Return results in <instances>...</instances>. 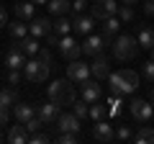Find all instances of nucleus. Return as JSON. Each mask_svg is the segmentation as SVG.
<instances>
[{
  "label": "nucleus",
  "instance_id": "nucleus-1",
  "mask_svg": "<svg viewBox=\"0 0 154 144\" xmlns=\"http://www.w3.org/2000/svg\"><path fill=\"white\" fill-rule=\"evenodd\" d=\"M108 83H110V93L113 95H131L134 90L139 88V72H134V70L110 72Z\"/></svg>",
  "mask_w": 154,
  "mask_h": 144
},
{
  "label": "nucleus",
  "instance_id": "nucleus-2",
  "mask_svg": "<svg viewBox=\"0 0 154 144\" xmlns=\"http://www.w3.org/2000/svg\"><path fill=\"white\" fill-rule=\"evenodd\" d=\"M49 100H54V103L59 105H72L77 100V93H75V85H72V80H54V83L49 85Z\"/></svg>",
  "mask_w": 154,
  "mask_h": 144
},
{
  "label": "nucleus",
  "instance_id": "nucleus-3",
  "mask_svg": "<svg viewBox=\"0 0 154 144\" xmlns=\"http://www.w3.org/2000/svg\"><path fill=\"white\" fill-rule=\"evenodd\" d=\"M139 52V41L136 36H128V33H121V36H116L113 39V57L121 62H128L134 59Z\"/></svg>",
  "mask_w": 154,
  "mask_h": 144
},
{
  "label": "nucleus",
  "instance_id": "nucleus-4",
  "mask_svg": "<svg viewBox=\"0 0 154 144\" xmlns=\"http://www.w3.org/2000/svg\"><path fill=\"white\" fill-rule=\"evenodd\" d=\"M49 67H51V64H46L44 59L33 57V59H28L26 64H23V75H26V80H28V83L38 85V83H44V80L49 77Z\"/></svg>",
  "mask_w": 154,
  "mask_h": 144
},
{
  "label": "nucleus",
  "instance_id": "nucleus-5",
  "mask_svg": "<svg viewBox=\"0 0 154 144\" xmlns=\"http://www.w3.org/2000/svg\"><path fill=\"white\" fill-rule=\"evenodd\" d=\"M57 49H59V54L64 57L67 62L80 59V54H82V46L77 44V39L72 36V33H67V36H59V44H57Z\"/></svg>",
  "mask_w": 154,
  "mask_h": 144
},
{
  "label": "nucleus",
  "instance_id": "nucleus-6",
  "mask_svg": "<svg viewBox=\"0 0 154 144\" xmlns=\"http://www.w3.org/2000/svg\"><path fill=\"white\" fill-rule=\"evenodd\" d=\"M59 113H62V105L54 103V100H46V103L36 105V116L44 121V126H54L57 118H59Z\"/></svg>",
  "mask_w": 154,
  "mask_h": 144
},
{
  "label": "nucleus",
  "instance_id": "nucleus-7",
  "mask_svg": "<svg viewBox=\"0 0 154 144\" xmlns=\"http://www.w3.org/2000/svg\"><path fill=\"white\" fill-rule=\"evenodd\" d=\"M67 77H69L72 83H77V85L88 83L90 80V64H85V62H80V59H72L69 64H67Z\"/></svg>",
  "mask_w": 154,
  "mask_h": 144
},
{
  "label": "nucleus",
  "instance_id": "nucleus-8",
  "mask_svg": "<svg viewBox=\"0 0 154 144\" xmlns=\"http://www.w3.org/2000/svg\"><path fill=\"white\" fill-rule=\"evenodd\" d=\"M131 116L136 118V121H141V124H146V121H152V116H154V105L149 103V100H141V98H134L131 103Z\"/></svg>",
  "mask_w": 154,
  "mask_h": 144
},
{
  "label": "nucleus",
  "instance_id": "nucleus-9",
  "mask_svg": "<svg viewBox=\"0 0 154 144\" xmlns=\"http://www.w3.org/2000/svg\"><path fill=\"white\" fill-rule=\"evenodd\" d=\"M118 13V3L116 0H98L90 5V16L98 18V21H105L108 16H116Z\"/></svg>",
  "mask_w": 154,
  "mask_h": 144
},
{
  "label": "nucleus",
  "instance_id": "nucleus-10",
  "mask_svg": "<svg viewBox=\"0 0 154 144\" xmlns=\"http://www.w3.org/2000/svg\"><path fill=\"white\" fill-rule=\"evenodd\" d=\"M90 75H95V80H105L110 75V62H108V57L103 52L93 57V62H90Z\"/></svg>",
  "mask_w": 154,
  "mask_h": 144
},
{
  "label": "nucleus",
  "instance_id": "nucleus-11",
  "mask_svg": "<svg viewBox=\"0 0 154 144\" xmlns=\"http://www.w3.org/2000/svg\"><path fill=\"white\" fill-rule=\"evenodd\" d=\"M105 36H95V33H88L85 36V44H82V54H90V57H95V54H100V52L105 49Z\"/></svg>",
  "mask_w": 154,
  "mask_h": 144
},
{
  "label": "nucleus",
  "instance_id": "nucleus-12",
  "mask_svg": "<svg viewBox=\"0 0 154 144\" xmlns=\"http://www.w3.org/2000/svg\"><path fill=\"white\" fill-rule=\"evenodd\" d=\"M93 139H95V142H105V144H108V142H113V139H116V131H113V126L103 118V121H95Z\"/></svg>",
  "mask_w": 154,
  "mask_h": 144
},
{
  "label": "nucleus",
  "instance_id": "nucleus-13",
  "mask_svg": "<svg viewBox=\"0 0 154 144\" xmlns=\"http://www.w3.org/2000/svg\"><path fill=\"white\" fill-rule=\"evenodd\" d=\"M28 33L31 36H36V39H46V33H51V21L44 16L33 18L31 23H28Z\"/></svg>",
  "mask_w": 154,
  "mask_h": 144
},
{
  "label": "nucleus",
  "instance_id": "nucleus-14",
  "mask_svg": "<svg viewBox=\"0 0 154 144\" xmlns=\"http://www.w3.org/2000/svg\"><path fill=\"white\" fill-rule=\"evenodd\" d=\"M59 131L80 134V118H77L75 113H59V118H57V134Z\"/></svg>",
  "mask_w": 154,
  "mask_h": 144
},
{
  "label": "nucleus",
  "instance_id": "nucleus-15",
  "mask_svg": "<svg viewBox=\"0 0 154 144\" xmlns=\"http://www.w3.org/2000/svg\"><path fill=\"white\" fill-rule=\"evenodd\" d=\"M93 26H95V18L93 16H80V13H77V18L72 21V31H75L77 36H88V33H93Z\"/></svg>",
  "mask_w": 154,
  "mask_h": 144
},
{
  "label": "nucleus",
  "instance_id": "nucleus-16",
  "mask_svg": "<svg viewBox=\"0 0 154 144\" xmlns=\"http://www.w3.org/2000/svg\"><path fill=\"white\" fill-rule=\"evenodd\" d=\"M80 88H82V100H88V103H95V100H100V95H103L98 80H88V83H82Z\"/></svg>",
  "mask_w": 154,
  "mask_h": 144
},
{
  "label": "nucleus",
  "instance_id": "nucleus-17",
  "mask_svg": "<svg viewBox=\"0 0 154 144\" xmlns=\"http://www.w3.org/2000/svg\"><path fill=\"white\" fill-rule=\"evenodd\" d=\"M118 28H121V18L118 16H108L103 21V36L105 41H113L116 36H118Z\"/></svg>",
  "mask_w": 154,
  "mask_h": 144
},
{
  "label": "nucleus",
  "instance_id": "nucleus-18",
  "mask_svg": "<svg viewBox=\"0 0 154 144\" xmlns=\"http://www.w3.org/2000/svg\"><path fill=\"white\" fill-rule=\"evenodd\" d=\"M13 113H16V121L18 124H26L28 118L36 116V105H31V103H16V105H13Z\"/></svg>",
  "mask_w": 154,
  "mask_h": 144
},
{
  "label": "nucleus",
  "instance_id": "nucleus-19",
  "mask_svg": "<svg viewBox=\"0 0 154 144\" xmlns=\"http://www.w3.org/2000/svg\"><path fill=\"white\" fill-rule=\"evenodd\" d=\"M18 49L23 52V54H28V57H36L38 54V49H41V44H38V39L36 36H23V39H18Z\"/></svg>",
  "mask_w": 154,
  "mask_h": 144
},
{
  "label": "nucleus",
  "instance_id": "nucleus-20",
  "mask_svg": "<svg viewBox=\"0 0 154 144\" xmlns=\"http://www.w3.org/2000/svg\"><path fill=\"white\" fill-rule=\"evenodd\" d=\"M23 64H26L23 52L18 49V46H13V49L5 54V67H8V70H23Z\"/></svg>",
  "mask_w": 154,
  "mask_h": 144
},
{
  "label": "nucleus",
  "instance_id": "nucleus-21",
  "mask_svg": "<svg viewBox=\"0 0 154 144\" xmlns=\"http://www.w3.org/2000/svg\"><path fill=\"white\" fill-rule=\"evenodd\" d=\"M136 41H139L141 49H149V52H152V49H154V28H152V26H141V28H139Z\"/></svg>",
  "mask_w": 154,
  "mask_h": 144
},
{
  "label": "nucleus",
  "instance_id": "nucleus-22",
  "mask_svg": "<svg viewBox=\"0 0 154 144\" xmlns=\"http://www.w3.org/2000/svg\"><path fill=\"white\" fill-rule=\"evenodd\" d=\"M16 18H21V21H33L36 18V8H33V3H16Z\"/></svg>",
  "mask_w": 154,
  "mask_h": 144
},
{
  "label": "nucleus",
  "instance_id": "nucleus-23",
  "mask_svg": "<svg viewBox=\"0 0 154 144\" xmlns=\"http://www.w3.org/2000/svg\"><path fill=\"white\" fill-rule=\"evenodd\" d=\"M5 139L11 144H23V142H28V131H26V126H11Z\"/></svg>",
  "mask_w": 154,
  "mask_h": 144
},
{
  "label": "nucleus",
  "instance_id": "nucleus-24",
  "mask_svg": "<svg viewBox=\"0 0 154 144\" xmlns=\"http://www.w3.org/2000/svg\"><path fill=\"white\" fill-rule=\"evenodd\" d=\"M46 8H49L51 16H64V13L72 8V3H69V0H49Z\"/></svg>",
  "mask_w": 154,
  "mask_h": 144
},
{
  "label": "nucleus",
  "instance_id": "nucleus-25",
  "mask_svg": "<svg viewBox=\"0 0 154 144\" xmlns=\"http://www.w3.org/2000/svg\"><path fill=\"white\" fill-rule=\"evenodd\" d=\"M16 103H18V90H16V88H5V90H0V105L13 108Z\"/></svg>",
  "mask_w": 154,
  "mask_h": 144
},
{
  "label": "nucleus",
  "instance_id": "nucleus-26",
  "mask_svg": "<svg viewBox=\"0 0 154 144\" xmlns=\"http://www.w3.org/2000/svg\"><path fill=\"white\" fill-rule=\"evenodd\" d=\"M134 142L136 144H154V129L152 126H141L134 134Z\"/></svg>",
  "mask_w": 154,
  "mask_h": 144
},
{
  "label": "nucleus",
  "instance_id": "nucleus-27",
  "mask_svg": "<svg viewBox=\"0 0 154 144\" xmlns=\"http://www.w3.org/2000/svg\"><path fill=\"white\" fill-rule=\"evenodd\" d=\"M8 31H11V36H13L16 41L23 39V36H28V26L21 21V18H18V21H13V23H8Z\"/></svg>",
  "mask_w": 154,
  "mask_h": 144
},
{
  "label": "nucleus",
  "instance_id": "nucleus-28",
  "mask_svg": "<svg viewBox=\"0 0 154 144\" xmlns=\"http://www.w3.org/2000/svg\"><path fill=\"white\" fill-rule=\"evenodd\" d=\"M51 31H54L57 36H67V33H72V21H67L64 16H59L57 23H51Z\"/></svg>",
  "mask_w": 154,
  "mask_h": 144
},
{
  "label": "nucleus",
  "instance_id": "nucleus-29",
  "mask_svg": "<svg viewBox=\"0 0 154 144\" xmlns=\"http://www.w3.org/2000/svg\"><path fill=\"white\" fill-rule=\"evenodd\" d=\"M108 105H103L100 100H95V103H90V118H95V121H103V118H108Z\"/></svg>",
  "mask_w": 154,
  "mask_h": 144
},
{
  "label": "nucleus",
  "instance_id": "nucleus-30",
  "mask_svg": "<svg viewBox=\"0 0 154 144\" xmlns=\"http://www.w3.org/2000/svg\"><path fill=\"white\" fill-rule=\"evenodd\" d=\"M72 113H75L80 121H85V118L90 116V103L88 100H75V103H72Z\"/></svg>",
  "mask_w": 154,
  "mask_h": 144
},
{
  "label": "nucleus",
  "instance_id": "nucleus-31",
  "mask_svg": "<svg viewBox=\"0 0 154 144\" xmlns=\"http://www.w3.org/2000/svg\"><path fill=\"white\" fill-rule=\"evenodd\" d=\"M121 111H123V98H121V95H113V93H110V100H108V113H110V116H118Z\"/></svg>",
  "mask_w": 154,
  "mask_h": 144
},
{
  "label": "nucleus",
  "instance_id": "nucleus-32",
  "mask_svg": "<svg viewBox=\"0 0 154 144\" xmlns=\"http://www.w3.org/2000/svg\"><path fill=\"white\" fill-rule=\"evenodd\" d=\"M116 16L121 18V23H131L134 21V8L131 5H118V13Z\"/></svg>",
  "mask_w": 154,
  "mask_h": 144
},
{
  "label": "nucleus",
  "instance_id": "nucleus-33",
  "mask_svg": "<svg viewBox=\"0 0 154 144\" xmlns=\"http://www.w3.org/2000/svg\"><path fill=\"white\" fill-rule=\"evenodd\" d=\"M141 77L146 80V83H154V59H149V62L141 64Z\"/></svg>",
  "mask_w": 154,
  "mask_h": 144
},
{
  "label": "nucleus",
  "instance_id": "nucleus-34",
  "mask_svg": "<svg viewBox=\"0 0 154 144\" xmlns=\"http://www.w3.org/2000/svg\"><path fill=\"white\" fill-rule=\"evenodd\" d=\"M77 139H80V134H72V131H59L57 134V142H62V144H75Z\"/></svg>",
  "mask_w": 154,
  "mask_h": 144
},
{
  "label": "nucleus",
  "instance_id": "nucleus-35",
  "mask_svg": "<svg viewBox=\"0 0 154 144\" xmlns=\"http://www.w3.org/2000/svg\"><path fill=\"white\" fill-rule=\"evenodd\" d=\"M116 139H118V142H131V139H134L131 126H118V131H116Z\"/></svg>",
  "mask_w": 154,
  "mask_h": 144
},
{
  "label": "nucleus",
  "instance_id": "nucleus-36",
  "mask_svg": "<svg viewBox=\"0 0 154 144\" xmlns=\"http://www.w3.org/2000/svg\"><path fill=\"white\" fill-rule=\"evenodd\" d=\"M23 126H26V131H28V134H33V131H38V129L44 126V121H41L38 116H33V118H28V121L23 124Z\"/></svg>",
  "mask_w": 154,
  "mask_h": 144
},
{
  "label": "nucleus",
  "instance_id": "nucleus-37",
  "mask_svg": "<svg viewBox=\"0 0 154 144\" xmlns=\"http://www.w3.org/2000/svg\"><path fill=\"white\" fill-rule=\"evenodd\" d=\"M28 142L31 144H46V142H51V136L49 134H41V131H33V134H28Z\"/></svg>",
  "mask_w": 154,
  "mask_h": 144
},
{
  "label": "nucleus",
  "instance_id": "nucleus-38",
  "mask_svg": "<svg viewBox=\"0 0 154 144\" xmlns=\"http://www.w3.org/2000/svg\"><path fill=\"white\" fill-rule=\"evenodd\" d=\"M18 83H21V70H8V85L16 88Z\"/></svg>",
  "mask_w": 154,
  "mask_h": 144
},
{
  "label": "nucleus",
  "instance_id": "nucleus-39",
  "mask_svg": "<svg viewBox=\"0 0 154 144\" xmlns=\"http://www.w3.org/2000/svg\"><path fill=\"white\" fill-rule=\"evenodd\" d=\"M85 5H88V0H75V3H72V11H75V16H77V13H82Z\"/></svg>",
  "mask_w": 154,
  "mask_h": 144
},
{
  "label": "nucleus",
  "instance_id": "nucleus-40",
  "mask_svg": "<svg viewBox=\"0 0 154 144\" xmlns=\"http://www.w3.org/2000/svg\"><path fill=\"white\" fill-rule=\"evenodd\" d=\"M36 57H38V59H44L46 64H51V52H49V49H38Z\"/></svg>",
  "mask_w": 154,
  "mask_h": 144
},
{
  "label": "nucleus",
  "instance_id": "nucleus-41",
  "mask_svg": "<svg viewBox=\"0 0 154 144\" xmlns=\"http://www.w3.org/2000/svg\"><path fill=\"white\" fill-rule=\"evenodd\" d=\"M8 118H11L8 108H5V105H0V126H3V124H8Z\"/></svg>",
  "mask_w": 154,
  "mask_h": 144
},
{
  "label": "nucleus",
  "instance_id": "nucleus-42",
  "mask_svg": "<svg viewBox=\"0 0 154 144\" xmlns=\"http://www.w3.org/2000/svg\"><path fill=\"white\" fill-rule=\"evenodd\" d=\"M46 44H49V46H57V44H59V36H57L54 31H51V33H46Z\"/></svg>",
  "mask_w": 154,
  "mask_h": 144
},
{
  "label": "nucleus",
  "instance_id": "nucleus-43",
  "mask_svg": "<svg viewBox=\"0 0 154 144\" xmlns=\"http://www.w3.org/2000/svg\"><path fill=\"white\" fill-rule=\"evenodd\" d=\"M3 26H8V11L0 5V28H3Z\"/></svg>",
  "mask_w": 154,
  "mask_h": 144
},
{
  "label": "nucleus",
  "instance_id": "nucleus-44",
  "mask_svg": "<svg viewBox=\"0 0 154 144\" xmlns=\"http://www.w3.org/2000/svg\"><path fill=\"white\" fill-rule=\"evenodd\" d=\"M144 13H146V16H154V0H146V3H144Z\"/></svg>",
  "mask_w": 154,
  "mask_h": 144
},
{
  "label": "nucleus",
  "instance_id": "nucleus-45",
  "mask_svg": "<svg viewBox=\"0 0 154 144\" xmlns=\"http://www.w3.org/2000/svg\"><path fill=\"white\" fill-rule=\"evenodd\" d=\"M28 3H33V5H46L49 0H28Z\"/></svg>",
  "mask_w": 154,
  "mask_h": 144
},
{
  "label": "nucleus",
  "instance_id": "nucleus-46",
  "mask_svg": "<svg viewBox=\"0 0 154 144\" xmlns=\"http://www.w3.org/2000/svg\"><path fill=\"white\" fill-rule=\"evenodd\" d=\"M123 5H134V3H139V0H121Z\"/></svg>",
  "mask_w": 154,
  "mask_h": 144
},
{
  "label": "nucleus",
  "instance_id": "nucleus-47",
  "mask_svg": "<svg viewBox=\"0 0 154 144\" xmlns=\"http://www.w3.org/2000/svg\"><path fill=\"white\" fill-rule=\"evenodd\" d=\"M149 103L154 105V88H152V95H149Z\"/></svg>",
  "mask_w": 154,
  "mask_h": 144
},
{
  "label": "nucleus",
  "instance_id": "nucleus-48",
  "mask_svg": "<svg viewBox=\"0 0 154 144\" xmlns=\"http://www.w3.org/2000/svg\"><path fill=\"white\" fill-rule=\"evenodd\" d=\"M152 59H154V49H152Z\"/></svg>",
  "mask_w": 154,
  "mask_h": 144
},
{
  "label": "nucleus",
  "instance_id": "nucleus-49",
  "mask_svg": "<svg viewBox=\"0 0 154 144\" xmlns=\"http://www.w3.org/2000/svg\"><path fill=\"white\" fill-rule=\"evenodd\" d=\"M0 142H3V134H0Z\"/></svg>",
  "mask_w": 154,
  "mask_h": 144
}]
</instances>
